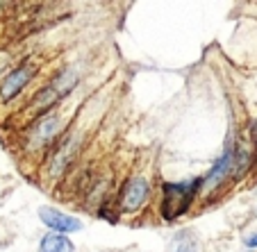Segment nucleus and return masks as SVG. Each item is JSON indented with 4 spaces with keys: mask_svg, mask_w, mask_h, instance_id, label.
I'll return each mask as SVG.
<instances>
[{
    "mask_svg": "<svg viewBox=\"0 0 257 252\" xmlns=\"http://www.w3.org/2000/svg\"><path fill=\"white\" fill-rule=\"evenodd\" d=\"M200 186V179L191 182H178V184H164V202H162V216L166 220H175L178 216L189 209L196 189Z\"/></svg>",
    "mask_w": 257,
    "mask_h": 252,
    "instance_id": "obj_1",
    "label": "nucleus"
},
{
    "mask_svg": "<svg viewBox=\"0 0 257 252\" xmlns=\"http://www.w3.org/2000/svg\"><path fill=\"white\" fill-rule=\"evenodd\" d=\"M32 73H34V66H30V64H25V66L12 71V73L3 80V84H0V98H3V102H10L12 98H14L16 93L30 82Z\"/></svg>",
    "mask_w": 257,
    "mask_h": 252,
    "instance_id": "obj_4",
    "label": "nucleus"
},
{
    "mask_svg": "<svg viewBox=\"0 0 257 252\" xmlns=\"http://www.w3.org/2000/svg\"><path fill=\"white\" fill-rule=\"evenodd\" d=\"M252 134H255V146H257V123L252 125Z\"/></svg>",
    "mask_w": 257,
    "mask_h": 252,
    "instance_id": "obj_12",
    "label": "nucleus"
},
{
    "mask_svg": "<svg viewBox=\"0 0 257 252\" xmlns=\"http://www.w3.org/2000/svg\"><path fill=\"white\" fill-rule=\"evenodd\" d=\"M196 250H198V238H196L194 232H180L169 245V252H196Z\"/></svg>",
    "mask_w": 257,
    "mask_h": 252,
    "instance_id": "obj_7",
    "label": "nucleus"
},
{
    "mask_svg": "<svg viewBox=\"0 0 257 252\" xmlns=\"http://www.w3.org/2000/svg\"><path fill=\"white\" fill-rule=\"evenodd\" d=\"M39 218L44 220L55 234L80 232V229H82V220H78L75 216H68V213L59 211V209H53V207H41Z\"/></svg>",
    "mask_w": 257,
    "mask_h": 252,
    "instance_id": "obj_3",
    "label": "nucleus"
},
{
    "mask_svg": "<svg viewBox=\"0 0 257 252\" xmlns=\"http://www.w3.org/2000/svg\"><path fill=\"white\" fill-rule=\"evenodd\" d=\"M232 157H234V152L232 150H225L223 152V157L214 164V168L209 170L207 175H205L203 179H200V186H203L205 191H212V189H216L221 182H223V177L230 173V168H232Z\"/></svg>",
    "mask_w": 257,
    "mask_h": 252,
    "instance_id": "obj_5",
    "label": "nucleus"
},
{
    "mask_svg": "<svg viewBox=\"0 0 257 252\" xmlns=\"http://www.w3.org/2000/svg\"><path fill=\"white\" fill-rule=\"evenodd\" d=\"M39 252H73V243L68 241L64 234H46L41 238V245H39Z\"/></svg>",
    "mask_w": 257,
    "mask_h": 252,
    "instance_id": "obj_6",
    "label": "nucleus"
},
{
    "mask_svg": "<svg viewBox=\"0 0 257 252\" xmlns=\"http://www.w3.org/2000/svg\"><path fill=\"white\" fill-rule=\"evenodd\" d=\"M75 82H78V71H75V68H66V71H64V73L55 80V84L50 89H53V91L62 98L64 93H68L73 87H75Z\"/></svg>",
    "mask_w": 257,
    "mask_h": 252,
    "instance_id": "obj_9",
    "label": "nucleus"
},
{
    "mask_svg": "<svg viewBox=\"0 0 257 252\" xmlns=\"http://www.w3.org/2000/svg\"><path fill=\"white\" fill-rule=\"evenodd\" d=\"M148 193H151V184L148 179L144 177H132L125 182L123 186V193H121V207L123 211L127 213H135L144 207V202L148 200Z\"/></svg>",
    "mask_w": 257,
    "mask_h": 252,
    "instance_id": "obj_2",
    "label": "nucleus"
},
{
    "mask_svg": "<svg viewBox=\"0 0 257 252\" xmlns=\"http://www.w3.org/2000/svg\"><path fill=\"white\" fill-rule=\"evenodd\" d=\"M246 245L248 247H257V234H252V236L246 238Z\"/></svg>",
    "mask_w": 257,
    "mask_h": 252,
    "instance_id": "obj_11",
    "label": "nucleus"
},
{
    "mask_svg": "<svg viewBox=\"0 0 257 252\" xmlns=\"http://www.w3.org/2000/svg\"><path fill=\"white\" fill-rule=\"evenodd\" d=\"M57 132H59V118L48 116V118H44V121H39V127H37V132H34L32 139L39 141V143H44V141H48V139H55Z\"/></svg>",
    "mask_w": 257,
    "mask_h": 252,
    "instance_id": "obj_8",
    "label": "nucleus"
},
{
    "mask_svg": "<svg viewBox=\"0 0 257 252\" xmlns=\"http://www.w3.org/2000/svg\"><path fill=\"white\" fill-rule=\"evenodd\" d=\"M73 146H75V141H68L66 146L62 148V150L55 155V161H53V166H50V175H57V173H62V168H64V164H66L71 157L68 155H73Z\"/></svg>",
    "mask_w": 257,
    "mask_h": 252,
    "instance_id": "obj_10",
    "label": "nucleus"
}]
</instances>
